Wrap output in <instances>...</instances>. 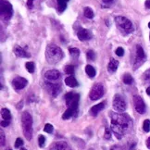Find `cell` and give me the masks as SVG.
<instances>
[{
	"instance_id": "1",
	"label": "cell",
	"mask_w": 150,
	"mask_h": 150,
	"mask_svg": "<svg viewBox=\"0 0 150 150\" xmlns=\"http://www.w3.org/2000/svg\"><path fill=\"white\" fill-rule=\"evenodd\" d=\"M110 128L118 139H121L133 126L132 119L124 113H111Z\"/></svg>"
},
{
	"instance_id": "2",
	"label": "cell",
	"mask_w": 150,
	"mask_h": 150,
	"mask_svg": "<svg viewBox=\"0 0 150 150\" xmlns=\"http://www.w3.org/2000/svg\"><path fill=\"white\" fill-rule=\"evenodd\" d=\"M63 57H64V53L60 46H57L55 45H48L46 46V58L47 62L50 64H56V63L60 62Z\"/></svg>"
},
{
	"instance_id": "3",
	"label": "cell",
	"mask_w": 150,
	"mask_h": 150,
	"mask_svg": "<svg viewBox=\"0 0 150 150\" xmlns=\"http://www.w3.org/2000/svg\"><path fill=\"white\" fill-rule=\"evenodd\" d=\"M21 125L23 135L27 140H31L33 136V118L31 114L27 111H24L21 115Z\"/></svg>"
},
{
	"instance_id": "4",
	"label": "cell",
	"mask_w": 150,
	"mask_h": 150,
	"mask_svg": "<svg viewBox=\"0 0 150 150\" xmlns=\"http://www.w3.org/2000/svg\"><path fill=\"white\" fill-rule=\"evenodd\" d=\"M114 21H115L117 27L121 30L122 33L128 34L133 31V25L132 21L126 17H123V16H116Z\"/></svg>"
},
{
	"instance_id": "5",
	"label": "cell",
	"mask_w": 150,
	"mask_h": 150,
	"mask_svg": "<svg viewBox=\"0 0 150 150\" xmlns=\"http://www.w3.org/2000/svg\"><path fill=\"white\" fill-rule=\"evenodd\" d=\"M0 14L3 21H9L13 16V7L12 5L7 0L0 1Z\"/></svg>"
},
{
	"instance_id": "6",
	"label": "cell",
	"mask_w": 150,
	"mask_h": 150,
	"mask_svg": "<svg viewBox=\"0 0 150 150\" xmlns=\"http://www.w3.org/2000/svg\"><path fill=\"white\" fill-rule=\"evenodd\" d=\"M65 100H66V105L68 106V108L74 109L75 111H78V105H79V100H80V96L78 94H73V93L66 94Z\"/></svg>"
},
{
	"instance_id": "7",
	"label": "cell",
	"mask_w": 150,
	"mask_h": 150,
	"mask_svg": "<svg viewBox=\"0 0 150 150\" xmlns=\"http://www.w3.org/2000/svg\"><path fill=\"white\" fill-rule=\"evenodd\" d=\"M104 94H105L104 86L101 84H96L93 86L92 89H91L90 94H89V97H90L91 100L96 101V100L100 99V98L104 96Z\"/></svg>"
},
{
	"instance_id": "8",
	"label": "cell",
	"mask_w": 150,
	"mask_h": 150,
	"mask_svg": "<svg viewBox=\"0 0 150 150\" xmlns=\"http://www.w3.org/2000/svg\"><path fill=\"white\" fill-rule=\"evenodd\" d=\"M113 108L118 112H124L127 108V103L124 99L123 96H121V94H115V96L113 98Z\"/></svg>"
},
{
	"instance_id": "9",
	"label": "cell",
	"mask_w": 150,
	"mask_h": 150,
	"mask_svg": "<svg viewBox=\"0 0 150 150\" xmlns=\"http://www.w3.org/2000/svg\"><path fill=\"white\" fill-rule=\"evenodd\" d=\"M145 58H147V57H145L143 47L139 45H137L136 46V55H135V62H133V70H137L139 68V67L145 61Z\"/></svg>"
},
{
	"instance_id": "10",
	"label": "cell",
	"mask_w": 150,
	"mask_h": 150,
	"mask_svg": "<svg viewBox=\"0 0 150 150\" xmlns=\"http://www.w3.org/2000/svg\"><path fill=\"white\" fill-rule=\"evenodd\" d=\"M133 104H135V108L136 112L139 114H144L145 112V104L140 96H133Z\"/></svg>"
},
{
	"instance_id": "11",
	"label": "cell",
	"mask_w": 150,
	"mask_h": 150,
	"mask_svg": "<svg viewBox=\"0 0 150 150\" xmlns=\"http://www.w3.org/2000/svg\"><path fill=\"white\" fill-rule=\"evenodd\" d=\"M11 84H12V86L14 87L15 90H21L27 85L28 81H27L25 78L18 76V77H16V78L13 79Z\"/></svg>"
},
{
	"instance_id": "12",
	"label": "cell",
	"mask_w": 150,
	"mask_h": 150,
	"mask_svg": "<svg viewBox=\"0 0 150 150\" xmlns=\"http://www.w3.org/2000/svg\"><path fill=\"white\" fill-rule=\"evenodd\" d=\"M77 37L80 41H89L93 38V33L87 29H80L77 31Z\"/></svg>"
},
{
	"instance_id": "13",
	"label": "cell",
	"mask_w": 150,
	"mask_h": 150,
	"mask_svg": "<svg viewBox=\"0 0 150 150\" xmlns=\"http://www.w3.org/2000/svg\"><path fill=\"white\" fill-rule=\"evenodd\" d=\"M46 88L48 90L49 94L52 96L53 97H56L58 94L60 93V85L58 84H52V82H46Z\"/></svg>"
},
{
	"instance_id": "14",
	"label": "cell",
	"mask_w": 150,
	"mask_h": 150,
	"mask_svg": "<svg viewBox=\"0 0 150 150\" xmlns=\"http://www.w3.org/2000/svg\"><path fill=\"white\" fill-rule=\"evenodd\" d=\"M60 72L57 70H47L45 73V77L48 81H57L60 78Z\"/></svg>"
},
{
	"instance_id": "15",
	"label": "cell",
	"mask_w": 150,
	"mask_h": 150,
	"mask_svg": "<svg viewBox=\"0 0 150 150\" xmlns=\"http://www.w3.org/2000/svg\"><path fill=\"white\" fill-rule=\"evenodd\" d=\"M14 53L18 58H30L31 57V55L27 52L24 48H22V47L19 46H15Z\"/></svg>"
},
{
	"instance_id": "16",
	"label": "cell",
	"mask_w": 150,
	"mask_h": 150,
	"mask_svg": "<svg viewBox=\"0 0 150 150\" xmlns=\"http://www.w3.org/2000/svg\"><path fill=\"white\" fill-rule=\"evenodd\" d=\"M105 102H101V103L97 104V105H94V106H92V108H90V114L94 117H96L98 113H99L102 109H104L105 108Z\"/></svg>"
},
{
	"instance_id": "17",
	"label": "cell",
	"mask_w": 150,
	"mask_h": 150,
	"mask_svg": "<svg viewBox=\"0 0 150 150\" xmlns=\"http://www.w3.org/2000/svg\"><path fill=\"white\" fill-rule=\"evenodd\" d=\"M118 67H119V61L116 60H114V58H110V60L108 62V70L109 72H115L116 70H118Z\"/></svg>"
},
{
	"instance_id": "18",
	"label": "cell",
	"mask_w": 150,
	"mask_h": 150,
	"mask_svg": "<svg viewBox=\"0 0 150 150\" xmlns=\"http://www.w3.org/2000/svg\"><path fill=\"white\" fill-rule=\"evenodd\" d=\"M65 84L70 86V87H76V86H78V82L72 75H70V76L65 79Z\"/></svg>"
},
{
	"instance_id": "19",
	"label": "cell",
	"mask_w": 150,
	"mask_h": 150,
	"mask_svg": "<svg viewBox=\"0 0 150 150\" xmlns=\"http://www.w3.org/2000/svg\"><path fill=\"white\" fill-rule=\"evenodd\" d=\"M76 112H77V111H75L74 109L70 108H67L66 111H65L64 113H63L62 119H63V120H68V119H70V118H72Z\"/></svg>"
},
{
	"instance_id": "20",
	"label": "cell",
	"mask_w": 150,
	"mask_h": 150,
	"mask_svg": "<svg viewBox=\"0 0 150 150\" xmlns=\"http://www.w3.org/2000/svg\"><path fill=\"white\" fill-rule=\"evenodd\" d=\"M58 1V9L60 12L64 11L67 7V3L69 2V0H57Z\"/></svg>"
},
{
	"instance_id": "21",
	"label": "cell",
	"mask_w": 150,
	"mask_h": 150,
	"mask_svg": "<svg viewBox=\"0 0 150 150\" xmlns=\"http://www.w3.org/2000/svg\"><path fill=\"white\" fill-rule=\"evenodd\" d=\"M85 72H86V74H87L90 78H94V76H96V70H94V67L91 66V65H86V67H85Z\"/></svg>"
},
{
	"instance_id": "22",
	"label": "cell",
	"mask_w": 150,
	"mask_h": 150,
	"mask_svg": "<svg viewBox=\"0 0 150 150\" xmlns=\"http://www.w3.org/2000/svg\"><path fill=\"white\" fill-rule=\"evenodd\" d=\"M1 115H2L3 120L10 121V120H11V113H10V111L7 108H2Z\"/></svg>"
},
{
	"instance_id": "23",
	"label": "cell",
	"mask_w": 150,
	"mask_h": 150,
	"mask_svg": "<svg viewBox=\"0 0 150 150\" xmlns=\"http://www.w3.org/2000/svg\"><path fill=\"white\" fill-rule=\"evenodd\" d=\"M122 81H123V82H124L125 84L131 85V84H133V78L132 77L131 74L125 73L123 75V78H122Z\"/></svg>"
},
{
	"instance_id": "24",
	"label": "cell",
	"mask_w": 150,
	"mask_h": 150,
	"mask_svg": "<svg viewBox=\"0 0 150 150\" xmlns=\"http://www.w3.org/2000/svg\"><path fill=\"white\" fill-rule=\"evenodd\" d=\"M67 147H68V145L66 142H58L54 145V149L56 150H65Z\"/></svg>"
},
{
	"instance_id": "25",
	"label": "cell",
	"mask_w": 150,
	"mask_h": 150,
	"mask_svg": "<svg viewBox=\"0 0 150 150\" xmlns=\"http://www.w3.org/2000/svg\"><path fill=\"white\" fill-rule=\"evenodd\" d=\"M84 16L87 19H93L94 18V11L93 9H91L89 7H84Z\"/></svg>"
},
{
	"instance_id": "26",
	"label": "cell",
	"mask_w": 150,
	"mask_h": 150,
	"mask_svg": "<svg viewBox=\"0 0 150 150\" xmlns=\"http://www.w3.org/2000/svg\"><path fill=\"white\" fill-rule=\"evenodd\" d=\"M69 52H70V55L72 58H78L79 56H80V50H79L78 48H75V47H70Z\"/></svg>"
},
{
	"instance_id": "27",
	"label": "cell",
	"mask_w": 150,
	"mask_h": 150,
	"mask_svg": "<svg viewBox=\"0 0 150 150\" xmlns=\"http://www.w3.org/2000/svg\"><path fill=\"white\" fill-rule=\"evenodd\" d=\"M25 67H26V70H28L30 73H33L34 72V69L35 68H34V63L33 62H31V61L27 62L26 64H25Z\"/></svg>"
},
{
	"instance_id": "28",
	"label": "cell",
	"mask_w": 150,
	"mask_h": 150,
	"mask_svg": "<svg viewBox=\"0 0 150 150\" xmlns=\"http://www.w3.org/2000/svg\"><path fill=\"white\" fill-rule=\"evenodd\" d=\"M86 58H87L88 60L93 61L94 60V58H96V54H94L93 50H89L87 51V53H86Z\"/></svg>"
},
{
	"instance_id": "29",
	"label": "cell",
	"mask_w": 150,
	"mask_h": 150,
	"mask_svg": "<svg viewBox=\"0 0 150 150\" xmlns=\"http://www.w3.org/2000/svg\"><path fill=\"white\" fill-rule=\"evenodd\" d=\"M65 73L69 75H73L74 74V67L72 65H67L65 67Z\"/></svg>"
},
{
	"instance_id": "30",
	"label": "cell",
	"mask_w": 150,
	"mask_h": 150,
	"mask_svg": "<svg viewBox=\"0 0 150 150\" xmlns=\"http://www.w3.org/2000/svg\"><path fill=\"white\" fill-rule=\"evenodd\" d=\"M143 129L145 133H148L150 131V121L145 120L143 123Z\"/></svg>"
},
{
	"instance_id": "31",
	"label": "cell",
	"mask_w": 150,
	"mask_h": 150,
	"mask_svg": "<svg viewBox=\"0 0 150 150\" xmlns=\"http://www.w3.org/2000/svg\"><path fill=\"white\" fill-rule=\"evenodd\" d=\"M45 143H46V137L44 135H39L38 137V145L40 147H44L45 145Z\"/></svg>"
},
{
	"instance_id": "32",
	"label": "cell",
	"mask_w": 150,
	"mask_h": 150,
	"mask_svg": "<svg viewBox=\"0 0 150 150\" xmlns=\"http://www.w3.org/2000/svg\"><path fill=\"white\" fill-rule=\"evenodd\" d=\"M101 2H102V7H110L112 5L114 0H101Z\"/></svg>"
},
{
	"instance_id": "33",
	"label": "cell",
	"mask_w": 150,
	"mask_h": 150,
	"mask_svg": "<svg viewBox=\"0 0 150 150\" xmlns=\"http://www.w3.org/2000/svg\"><path fill=\"white\" fill-rule=\"evenodd\" d=\"M53 130H54L53 126L51 125V124H49V123L46 124L45 128H44V131H45L46 133H53Z\"/></svg>"
},
{
	"instance_id": "34",
	"label": "cell",
	"mask_w": 150,
	"mask_h": 150,
	"mask_svg": "<svg viewBox=\"0 0 150 150\" xmlns=\"http://www.w3.org/2000/svg\"><path fill=\"white\" fill-rule=\"evenodd\" d=\"M143 80L145 82H150V69L147 70L143 75Z\"/></svg>"
},
{
	"instance_id": "35",
	"label": "cell",
	"mask_w": 150,
	"mask_h": 150,
	"mask_svg": "<svg viewBox=\"0 0 150 150\" xmlns=\"http://www.w3.org/2000/svg\"><path fill=\"white\" fill-rule=\"evenodd\" d=\"M23 145V140L21 138H17V140L15 142V147L16 148H19L21 147Z\"/></svg>"
},
{
	"instance_id": "36",
	"label": "cell",
	"mask_w": 150,
	"mask_h": 150,
	"mask_svg": "<svg viewBox=\"0 0 150 150\" xmlns=\"http://www.w3.org/2000/svg\"><path fill=\"white\" fill-rule=\"evenodd\" d=\"M104 137L106 138V139H110V138H111V131H110L108 127L105 129V135H104Z\"/></svg>"
},
{
	"instance_id": "37",
	"label": "cell",
	"mask_w": 150,
	"mask_h": 150,
	"mask_svg": "<svg viewBox=\"0 0 150 150\" xmlns=\"http://www.w3.org/2000/svg\"><path fill=\"white\" fill-rule=\"evenodd\" d=\"M116 55L117 56H119V57H122L124 55V50L122 47H118V48L116 49Z\"/></svg>"
},
{
	"instance_id": "38",
	"label": "cell",
	"mask_w": 150,
	"mask_h": 150,
	"mask_svg": "<svg viewBox=\"0 0 150 150\" xmlns=\"http://www.w3.org/2000/svg\"><path fill=\"white\" fill-rule=\"evenodd\" d=\"M0 137H1V145L3 147V145H5V143H6V138H5V135H4L3 131L0 132Z\"/></svg>"
},
{
	"instance_id": "39",
	"label": "cell",
	"mask_w": 150,
	"mask_h": 150,
	"mask_svg": "<svg viewBox=\"0 0 150 150\" xmlns=\"http://www.w3.org/2000/svg\"><path fill=\"white\" fill-rule=\"evenodd\" d=\"M9 123H10V121L3 120V121H1V126H2V127H7V126L9 125Z\"/></svg>"
},
{
	"instance_id": "40",
	"label": "cell",
	"mask_w": 150,
	"mask_h": 150,
	"mask_svg": "<svg viewBox=\"0 0 150 150\" xmlns=\"http://www.w3.org/2000/svg\"><path fill=\"white\" fill-rule=\"evenodd\" d=\"M33 1L34 0H27V7H28L29 9H31V7H33Z\"/></svg>"
},
{
	"instance_id": "41",
	"label": "cell",
	"mask_w": 150,
	"mask_h": 150,
	"mask_svg": "<svg viewBox=\"0 0 150 150\" xmlns=\"http://www.w3.org/2000/svg\"><path fill=\"white\" fill-rule=\"evenodd\" d=\"M145 6L147 9H150V0H147V1H145Z\"/></svg>"
},
{
	"instance_id": "42",
	"label": "cell",
	"mask_w": 150,
	"mask_h": 150,
	"mask_svg": "<svg viewBox=\"0 0 150 150\" xmlns=\"http://www.w3.org/2000/svg\"><path fill=\"white\" fill-rule=\"evenodd\" d=\"M147 148L150 149V137L147 140Z\"/></svg>"
},
{
	"instance_id": "43",
	"label": "cell",
	"mask_w": 150,
	"mask_h": 150,
	"mask_svg": "<svg viewBox=\"0 0 150 150\" xmlns=\"http://www.w3.org/2000/svg\"><path fill=\"white\" fill-rule=\"evenodd\" d=\"M111 150H121V148L118 147V145H116V147H111Z\"/></svg>"
},
{
	"instance_id": "44",
	"label": "cell",
	"mask_w": 150,
	"mask_h": 150,
	"mask_svg": "<svg viewBox=\"0 0 150 150\" xmlns=\"http://www.w3.org/2000/svg\"><path fill=\"white\" fill-rule=\"evenodd\" d=\"M147 94H148V96H150V86L147 89Z\"/></svg>"
},
{
	"instance_id": "45",
	"label": "cell",
	"mask_w": 150,
	"mask_h": 150,
	"mask_svg": "<svg viewBox=\"0 0 150 150\" xmlns=\"http://www.w3.org/2000/svg\"><path fill=\"white\" fill-rule=\"evenodd\" d=\"M148 28H149V29H150V22H149V23H148Z\"/></svg>"
},
{
	"instance_id": "46",
	"label": "cell",
	"mask_w": 150,
	"mask_h": 150,
	"mask_svg": "<svg viewBox=\"0 0 150 150\" xmlns=\"http://www.w3.org/2000/svg\"><path fill=\"white\" fill-rule=\"evenodd\" d=\"M21 150H27V149H25V148H21Z\"/></svg>"
},
{
	"instance_id": "47",
	"label": "cell",
	"mask_w": 150,
	"mask_h": 150,
	"mask_svg": "<svg viewBox=\"0 0 150 150\" xmlns=\"http://www.w3.org/2000/svg\"><path fill=\"white\" fill-rule=\"evenodd\" d=\"M9 150H11V149H9Z\"/></svg>"
},
{
	"instance_id": "48",
	"label": "cell",
	"mask_w": 150,
	"mask_h": 150,
	"mask_svg": "<svg viewBox=\"0 0 150 150\" xmlns=\"http://www.w3.org/2000/svg\"><path fill=\"white\" fill-rule=\"evenodd\" d=\"M149 37H150V36H149Z\"/></svg>"
}]
</instances>
